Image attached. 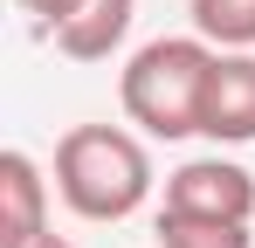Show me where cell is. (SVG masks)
Listing matches in <instances>:
<instances>
[{
	"instance_id": "obj_10",
	"label": "cell",
	"mask_w": 255,
	"mask_h": 248,
	"mask_svg": "<svg viewBox=\"0 0 255 248\" xmlns=\"http://www.w3.org/2000/svg\"><path fill=\"white\" fill-rule=\"evenodd\" d=\"M35 248H69V242H62V235H55V228H48V235H42V242H35Z\"/></svg>"
},
{
	"instance_id": "obj_7",
	"label": "cell",
	"mask_w": 255,
	"mask_h": 248,
	"mask_svg": "<svg viewBox=\"0 0 255 248\" xmlns=\"http://www.w3.org/2000/svg\"><path fill=\"white\" fill-rule=\"evenodd\" d=\"M186 14L214 48H255V0H186Z\"/></svg>"
},
{
	"instance_id": "obj_9",
	"label": "cell",
	"mask_w": 255,
	"mask_h": 248,
	"mask_svg": "<svg viewBox=\"0 0 255 248\" xmlns=\"http://www.w3.org/2000/svg\"><path fill=\"white\" fill-rule=\"evenodd\" d=\"M14 7H21V14H35L48 35H55V28H62V21H69V14H76L83 0H14Z\"/></svg>"
},
{
	"instance_id": "obj_3",
	"label": "cell",
	"mask_w": 255,
	"mask_h": 248,
	"mask_svg": "<svg viewBox=\"0 0 255 248\" xmlns=\"http://www.w3.org/2000/svg\"><path fill=\"white\" fill-rule=\"evenodd\" d=\"M166 214H200V221H255V172L235 159H186L166 179Z\"/></svg>"
},
{
	"instance_id": "obj_6",
	"label": "cell",
	"mask_w": 255,
	"mask_h": 248,
	"mask_svg": "<svg viewBox=\"0 0 255 248\" xmlns=\"http://www.w3.org/2000/svg\"><path fill=\"white\" fill-rule=\"evenodd\" d=\"M131 14H138V0H83L55 28V48L69 62H111L125 48V35H131Z\"/></svg>"
},
{
	"instance_id": "obj_2",
	"label": "cell",
	"mask_w": 255,
	"mask_h": 248,
	"mask_svg": "<svg viewBox=\"0 0 255 248\" xmlns=\"http://www.w3.org/2000/svg\"><path fill=\"white\" fill-rule=\"evenodd\" d=\"M214 48L207 35H159L145 41L118 76V104L145 138H200V104H207L214 76Z\"/></svg>"
},
{
	"instance_id": "obj_4",
	"label": "cell",
	"mask_w": 255,
	"mask_h": 248,
	"mask_svg": "<svg viewBox=\"0 0 255 248\" xmlns=\"http://www.w3.org/2000/svg\"><path fill=\"white\" fill-rule=\"evenodd\" d=\"M200 138L214 145H255V55L249 48H221L200 104Z\"/></svg>"
},
{
	"instance_id": "obj_8",
	"label": "cell",
	"mask_w": 255,
	"mask_h": 248,
	"mask_svg": "<svg viewBox=\"0 0 255 248\" xmlns=\"http://www.w3.org/2000/svg\"><path fill=\"white\" fill-rule=\"evenodd\" d=\"M159 248H249L242 221H200V214H166L159 207Z\"/></svg>"
},
{
	"instance_id": "obj_1",
	"label": "cell",
	"mask_w": 255,
	"mask_h": 248,
	"mask_svg": "<svg viewBox=\"0 0 255 248\" xmlns=\"http://www.w3.org/2000/svg\"><path fill=\"white\" fill-rule=\"evenodd\" d=\"M55 193L83 221H131L152 200V152L125 124H69L55 138Z\"/></svg>"
},
{
	"instance_id": "obj_5",
	"label": "cell",
	"mask_w": 255,
	"mask_h": 248,
	"mask_svg": "<svg viewBox=\"0 0 255 248\" xmlns=\"http://www.w3.org/2000/svg\"><path fill=\"white\" fill-rule=\"evenodd\" d=\"M48 235V179L21 145L0 152V248H35Z\"/></svg>"
}]
</instances>
